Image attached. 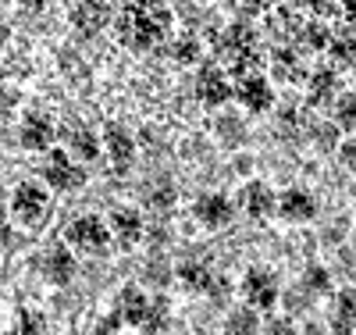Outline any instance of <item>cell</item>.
Returning <instances> with one entry per match:
<instances>
[{
	"label": "cell",
	"instance_id": "13",
	"mask_svg": "<svg viewBox=\"0 0 356 335\" xmlns=\"http://www.w3.org/2000/svg\"><path fill=\"white\" fill-rule=\"evenodd\" d=\"M43 279L50 286H68L75 279V257L68 247H54L47 257H43Z\"/></svg>",
	"mask_w": 356,
	"mask_h": 335
},
{
	"label": "cell",
	"instance_id": "4",
	"mask_svg": "<svg viewBox=\"0 0 356 335\" xmlns=\"http://www.w3.org/2000/svg\"><path fill=\"white\" fill-rule=\"evenodd\" d=\"M68 242H72L75 250H82V254H104L107 242H111V232H107L104 218L86 215V218H79V221L68 225Z\"/></svg>",
	"mask_w": 356,
	"mask_h": 335
},
{
	"label": "cell",
	"instance_id": "5",
	"mask_svg": "<svg viewBox=\"0 0 356 335\" xmlns=\"http://www.w3.org/2000/svg\"><path fill=\"white\" fill-rule=\"evenodd\" d=\"M43 178L54 189H79L86 182V171L65 154V150H50V157L43 164Z\"/></svg>",
	"mask_w": 356,
	"mask_h": 335
},
{
	"label": "cell",
	"instance_id": "2",
	"mask_svg": "<svg viewBox=\"0 0 356 335\" xmlns=\"http://www.w3.org/2000/svg\"><path fill=\"white\" fill-rule=\"evenodd\" d=\"M214 50H218V57H225V61H228V65H232V72L239 75V79H246V75H257V68H260L257 36L250 33L246 25H228L225 33L214 40Z\"/></svg>",
	"mask_w": 356,
	"mask_h": 335
},
{
	"label": "cell",
	"instance_id": "31",
	"mask_svg": "<svg viewBox=\"0 0 356 335\" xmlns=\"http://www.w3.org/2000/svg\"><path fill=\"white\" fill-rule=\"evenodd\" d=\"M171 203H175V186H171V182H164V186H157L150 193V207L154 210H168Z\"/></svg>",
	"mask_w": 356,
	"mask_h": 335
},
{
	"label": "cell",
	"instance_id": "19",
	"mask_svg": "<svg viewBox=\"0 0 356 335\" xmlns=\"http://www.w3.org/2000/svg\"><path fill=\"white\" fill-rule=\"evenodd\" d=\"M243 203H246V215L257 218V221L275 215V193L267 189V182H250V186L243 189Z\"/></svg>",
	"mask_w": 356,
	"mask_h": 335
},
{
	"label": "cell",
	"instance_id": "6",
	"mask_svg": "<svg viewBox=\"0 0 356 335\" xmlns=\"http://www.w3.org/2000/svg\"><path fill=\"white\" fill-rule=\"evenodd\" d=\"M243 293H246L253 311H271L275 299H278V282H275V275L267 267H253V271H246V279H243Z\"/></svg>",
	"mask_w": 356,
	"mask_h": 335
},
{
	"label": "cell",
	"instance_id": "35",
	"mask_svg": "<svg viewBox=\"0 0 356 335\" xmlns=\"http://www.w3.org/2000/svg\"><path fill=\"white\" fill-rule=\"evenodd\" d=\"M267 335H296V325L285 321V318H278V321L267 325Z\"/></svg>",
	"mask_w": 356,
	"mask_h": 335
},
{
	"label": "cell",
	"instance_id": "27",
	"mask_svg": "<svg viewBox=\"0 0 356 335\" xmlns=\"http://www.w3.org/2000/svg\"><path fill=\"white\" fill-rule=\"evenodd\" d=\"M335 121L342 129H356V93H339L335 100Z\"/></svg>",
	"mask_w": 356,
	"mask_h": 335
},
{
	"label": "cell",
	"instance_id": "28",
	"mask_svg": "<svg viewBox=\"0 0 356 335\" xmlns=\"http://www.w3.org/2000/svg\"><path fill=\"white\" fill-rule=\"evenodd\" d=\"M303 289H310V293H332V275L324 267H307V275H303Z\"/></svg>",
	"mask_w": 356,
	"mask_h": 335
},
{
	"label": "cell",
	"instance_id": "22",
	"mask_svg": "<svg viewBox=\"0 0 356 335\" xmlns=\"http://www.w3.org/2000/svg\"><path fill=\"white\" fill-rule=\"evenodd\" d=\"M332 57L339 65H356V29H342V33H332Z\"/></svg>",
	"mask_w": 356,
	"mask_h": 335
},
{
	"label": "cell",
	"instance_id": "1",
	"mask_svg": "<svg viewBox=\"0 0 356 335\" xmlns=\"http://www.w3.org/2000/svg\"><path fill=\"white\" fill-rule=\"evenodd\" d=\"M171 33V8L161 4H125L118 15V36L132 50H150Z\"/></svg>",
	"mask_w": 356,
	"mask_h": 335
},
{
	"label": "cell",
	"instance_id": "25",
	"mask_svg": "<svg viewBox=\"0 0 356 335\" xmlns=\"http://www.w3.org/2000/svg\"><path fill=\"white\" fill-rule=\"evenodd\" d=\"M300 40H303L310 50H324V47L332 43V29L321 25V22H303V25H300Z\"/></svg>",
	"mask_w": 356,
	"mask_h": 335
},
{
	"label": "cell",
	"instance_id": "3",
	"mask_svg": "<svg viewBox=\"0 0 356 335\" xmlns=\"http://www.w3.org/2000/svg\"><path fill=\"white\" fill-rule=\"evenodd\" d=\"M47 207H50V196L43 186H36V182H22V186L15 189V200H11V210H15V218L22 225H40L47 218Z\"/></svg>",
	"mask_w": 356,
	"mask_h": 335
},
{
	"label": "cell",
	"instance_id": "39",
	"mask_svg": "<svg viewBox=\"0 0 356 335\" xmlns=\"http://www.w3.org/2000/svg\"><path fill=\"white\" fill-rule=\"evenodd\" d=\"M4 40H8V29H4V25H0V47H4Z\"/></svg>",
	"mask_w": 356,
	"mask_h": 335
},
{
	"label": "cell",
	"instance_id": "15",
	"mask_svg": "<svg viewBox=\"0 0 356 335\" xmlns=\"http://www.w3.org/2000/svg\"><path fill=\"white\" fill-rule=\"evenodd\" d=\"M111 11L114 8H107V4H75L68 18H72V25L79 29L82 36H97L100 29L111 22Z\"/></svg>",
	"mask_w": 356,
	"mask_h": 335
},
{
	"label": "cell",
	"instance_id": "16",
	"mask_svg": "<svg viewBox=\"0 0 356 335\" xmlns=\"http://www.w3.org/2000/svg\"><path fill=\"white\" fill-rule=\"evenodd\" d=\"M332 332H335V335H353V332H356V293H353V289H342V293L335 296Z\"/></svg>",
	"mask_w": 356,
	"mask_h": 335
},
{
	"label": "cell",
	"instance_id": "8",
	"mask_svg": "<svg viewBox=\"0 0 356 335\" xmlns=\"http://www.w3.org/2000/svg\"><path fill=\"white\" fill-rule=\"evenodd\" d=\"M196 97L207 104V107H221L228 97H232V82L228 75L218 68V65H207L196 79Z\"/></svg>",
	"mask_w": 356,
	"mask_h": 335
},
{
	"label": "cell",
	"instance_id": "33",
	"mask_svg": "<svg viewBox=\"0 0 356 335\" xmlns=\"http://www.w3.org/2000/svg\"><path fill=\"white\" fill-rule=\"evenodd\" d=\"M118 328H122V314H118V311H111L100 325H97V335H114Z\"/></svg>",
	"mask_w": 356,
	"mask_h": 335
},
{
	"label": "cell",
	"instance_id": "32",
	"mask_svg": "<svg viewBox=\"0 0 356 335\" xmlns=\"http://www.w3.org/2000/svg\"><path fill=\"white\" fill-rule=\"evenodd\" d=\"M18 325H22V335H43V314L36 311H22Z\"/></svg>",
	"mask_w": 356,
	"mask_h": 335
},
{
	"label": "cell",
	"instance_id": "34",
	"mask_svg": "<svg viewBox=\"0 0 356 335\" xmlns=\"http://www.w3.org/2000/svg\"><path fill=\"white\" fill-rule=\"evenodd\" d=\"M342 164L356 171V136H349V139L342 143Z\"/></svg>",
	"mask_w": 356,
	"mask_h": 335
},
{
	"label": "cell",
	"instance_id": "11",
	"mask_svg": "<svg viewBox=\"0 0 356 335\" xmlns=\"http://www.w3.org/2000/svg\"><path fill=\"white\" fill-rule=\"evenodd\" d=\"M104 143H107V154H111V168L122 175L132 168V157H136V143L132 136L122 129V125H107L104 129Z\"/></svg>",
	"mask_w": 356,
	"mask_h": 335
},
{
	"label": "cell",
	"instance_id": "12",
	"mask_svg": "<svg viewBox=\"0 0 356 335\" xmlns=\"http://www.w3.org/2000/svg\"><path fill=\"white\" fill-rule=\"evenodd\" d=\"M150 296H146L143 289H136V286H125L122 289V296H118V314H122V321L125 325H132V328H143L146 325V318H150Z\"/></svg>",
	"mask_w": 356,
	"mask_h": 335
},
{
	"label": "cell",
	"instance_id": "30",
	"mask_svg": "<svg viewBox=\"0 0 356 335\" xmlns=\"http://www.w3.org/2000/svg\"><path fill=\"white\" fill-rule=\"evenodd\" d=\"M171 54H175V61H200V40H196V36L175 40V43H171Z\"/></svg>",
	"mask_w": 356,
	"mask_h": 335
},
{
	"label": "cell",
	"instance_id": "26",
	"mask_svg": "<svg viewBox=\"0 0 356 335\" xmlns=\"http://www.w3.org/2000/svg\"><path fill=\"white\" fill-rule=\"evenodd\" d=\"M296 68H300V54H296L292 47H278L275 50V75L278 79H296L300 75Z\"/></svg>",
	"mask_w": 356,
	"mask_h": 335
},
{
	"label": "cell",
	"instance_id": "9",
	"mask_svg": "<svg viewBox=\"0 0 356 335\" xmlns=\"http://www.w3.org/2000/svg\"><path fill=\"white\" fill-rule=\"evenodd\" d=\"M178 279H182L189 289L207 293V296H214V299H225L228 296V282L218 279L207 264H182V267H178Z\"/></svg>",
	"mask_w": 356,
	"mask_h": 335
},
{
	"label": "cell",
	"instance_id": "10",
	"mask_svg": "<svg viewBox=\"0 0 356 335\" xmlns=\"http://www.w3.org/2000/svg\"><path fill=\"white\" fill-rule=\"evenodd\" d=\"M196 218H200V225L203 228H225V225H232V218H235V210H232V200L225 196V193H207V196H200L196 200Z\"/></svg>",
	"mask_w": 356,
	"mask_h": 335
},
{
	"label": "cell",
	"instance_id": "29",
	"mask_svg": "<svg viewBox=\"0 0 356 335\" xmlns=\"http://www.w3.org/2000/svg\"><path fill=\"white\" fill-rule=\"evenodd\" d=\"M164 321H168V299H154V303H150V318H146L143 332H146V335H157V332L164 328Z\"/></svg>",
	"mask_w": 356,
	"mask_h": 335
},
{
	"label": "cell",
	"instance_id": "37",
	"mask_svg": "<svg viewBox=\"0 0 356 335\" xmlns=\"http://www.w3.org/2000/svg\"><path fill=\"white\" fill-rule=\"evenodd\" d=\"M11 107H15V97L11 93H0V114H8Z\"/></svg>",
	"mask_w": 356,
	"mask_h": 335
},
{
	"label": "cell",
	"instance_id": "40",
	"mask_svg": "<svg viewBox=\"0 0 356 335\" xmlns=\"http://www.w3.org/2000/svg\"><path fill=\"white\" fill-rule=\"evenodd\" d=\"M0 221H4V196H0Z\"/></svg>",
	"mask_w": 356,
	"mask_h": 335
},
{
	"label": "cell",
	"instance_id": "18",
	"mask_svg": "<svg viewBox=\"0 0 356 335\" xmlns=\"http://www.w3.org/2000/svg\"><path fill=\"white\" fill-rule=\"evenodd\" d=\"M50 143H54V125H50V118L29 114L25 125H22V146H25V150H47Z\"/></svg>",
	"mask_w": 356,
	"mask_h": 335
},
{
	"label": "cell",
	"instance_id": "38",
	"mask_svg": "<svg viewBox=\"0 0 356 335\" xmlns=\"http://www.w3.org/2000/svg\"><path fill=\"white\" fill-rule=\"evenodd\" d=\"M342 15H346L349 29H356V4H346V8H342Z\"/></svg>",
	"mask_w": 356,
	"mask_h": 335
},
{
	"label": "cell",
	"instance_id": "14",
	"mask_svg": "<svg viewBox=\"0 0 356 335\" xmlns=\"http://www.w3.org/2000/svg\"><path fill=\"white\" fill-rule=\"evenodd\" d=\"M278 215L285 221H310L317 215V203L307 189H285L282 200H278Z\"/></svg>",
	"mask_w": 356,
	"mask_h": 335
},
{
	"label": "cell",
	"instance_id": "7",
	"mask_svg": "<svg viewBox=\"0 0 356 335\" xmlns=\"http://www.w3.org/2000/svg\"><path fill=\"white\" fill-rule=\"evenodd\" d=\"M232 97H239L246 111L264 114V111H271V104H275V89H271V82H267V79L257 72V75L239 79V86H235V93H232Z\"/></svg>",
	"mask_w": 356,
	"mask_h": 335
},
{
	"label": "cell",
	"instance_id": "36",
	"mask_svg": "<svg viewBox=\"0 0 356 335\" xmlns=\"http://www.w3.org/2000/svg\"><path fill=\"white\" fill-rule=\"evenodd\" d=\"M8 242H11V228L8 221H0V250H8Z\"/></svg>",
	"mask_w": 356,
	"mask_h": 335
},
{
	"label": "cell",
	"instance_id": "24",
	"mask_svg": "<svg viewBox=\"0 0 356 335\" xmlns=\"http://www.w3.org/2000/svg\"><path fill=\"white\" fill-rule=\"evenodd\" d=\"M214 136H218V143H225V146H239L243 136H246V129L239 125V118H235V114H221L218 125H214Z\"/></svg>",
	"mask_w": 356,
	"mask_h": 335
},
{
	"label": "cell",
	"instance_id": "20",
	"mask_svg": "<svg viewBox=\"0 0 356 335\" xmlns=\"http://www.w3.org/2000/svg\"><path fill=\"white\" fill-rule=\"evenodd\" d=\"M335 93H339V75L332 68H321L310 75V104L324 107V104H332Z\"/></svg>",
	"mask_w": 356,
	"mask_h": 335
},
{
	"label": "cell",
	"instance_id": "21",
	"mask_svg": "<svg viewBox=\"0 0 356 335\" xmlns=\"http://www.w3.org/2000/svg\"><path fill=\"white\" fill-rule=\"evenodd\" d=\"M257 332H260V321L253 307H235L225 321V335H257Z\"/></svg>",
	"mask_w": 356,
	"mask_h": 335
},
{
	"label": "cell",
	"instance_id": "23",
	"mask_svg": "<svg viewBox=\"0 0 356 335\" xmlns=\"http://www.w3.org/2000/svg\"><path fill=\"white\" fill-rule=\"evenodd\" d=\"M68 146L75 150L82 161H97V157H100V139L89 132V129H82V125L68 132Z\"/></svg>",
	"mask_w": 356,
	"mask_h": 335
},
{
	"label": "cell",
	"instance_id": "17",
	"mask_svg": "<svg viewBox=\"0 0 356 335\" xmlns=\"http://www.w3.org/2000/svg\"><path fill=\"white\" fill-rule=\"evenodd\" d=\"M111 228L118 232L122 247H136V242L143 239V218H139V210H132V207H118L114 215H111Z\"/></svg>",
	"mask_w": 356,
	"mask_h": 335
}]
</instances>
